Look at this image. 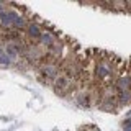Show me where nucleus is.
<instances>
[{
    "instance_id": "1",
    "label": "nucleus",
    "mask_w": 131,
    "mask_h": 131,
    "mask_svg": "<svg viewBox=\"0 0 131 131\" xmlns=\"http://www.w3.org/2000/svg\"><path fill=\"white\" fill-rule=\"evenodd\" d=\"M59 74H61V66H57L56 62H41L38 72H36V79L44 85H51Z\"/></svg>"
},
{
    "instance_id": "7",
    "label": "nucleus",
    "mask_w": 131,
    "mask_h": 131,
    "mask_svg": "<svg viewBox=\"0 0 131 131\" xmlns=\"http://www.w3.org/2000/svg\"><path fill=\"white\" fill-rule=\"evenodd\" d=\"M12 66V59L10 57H7L5 54L0 56V67H10Z\"/></svg>"
},
{
    "instance_id": "5",
    "label": "nucleus",
    "mask_w": 131,
    "mask_h": 131,
    "mask_svg": "<svg viewBox=\"0 0 131 131\" xmlns=\"http://www.w3.org/2000/svg\"><path fill=\"white\" fill-rule=\"evenodd\" d=\"M41 33H43V26H39L38 23H28L26 30H25V36L30 39L28 43H36L39 39Z\"/></svg>"
},
{
    "instance_id": "3",
    "label": "nucleus",
    "mask_w": 131,
    "mask_h": 131,
    "mask_svg": "<svg viewBox=\"0 0 131 131\" xmlns=\"http://www.w3.org/2000/svg\"><path fill=\"white\" fill-rule=\"evenodd\" d=\"M57 39H59V38H57L54 33H52L51 26H48V30H44L43 33H41V36H39V39H38V41H39V46H41V48L48 49V48H51Z\"/></svg>"
},
{
    "instance_id": "2",
    "label": "nucleus",
    "mask_w": 131,
    "mask_h": 131,
    "mask_svg": "<svg viewBox=\"0 0 131 131\" xmlns=\"http://www.w3.org/2000/svg\"><path fill=\"white\" fill-rule=\"evenodd\" d=\"M77 85H79V84H77L74 79H71L69 75H66V74L61 72L59 75L56 77V80L51 84V87H52V90H54L56 95L66 97V95H69L71 92H75Z\"/></svg>"
},
{
    "instance_id": "8",
    "label": "nucleus",
    "mask_w": 131,
    "mask_h": 131,
    "mask_svg": "<svg viewBox=\"0 0 131 131\" xmlns=\"http://www.w3.org/2000/svg\"><path fill=\"white\" fill-rule=\"evenodd\" d=\"M123 131H131V121L129 120H126L123 123Z\"/></svg>"
},
{
    "instance_id": "9",
    "label": "nucleus",
    "mask_w": 131,
    "mask_h": 131,
    "mask_svg": "<svg viewBox=\"0 0 131 131\" xmlns=\"http://www.w3.org/2000/svg\"><path fill=\"white\" fill-rule=\"evenodd\" d=\"M2 54H3V46L0 44V56H2Z\"/></svg>"
},
{
    "instance_id": "4",
    "label": "nucleus",
    "mask_w": 131,
    "mask_h": 131,
    "mask_svg": "<svg viewBox=\"0 0 131 131\" xmlns=\"http://www.w3.org/2000/svg\"><path fill=\"white\" fill-rule=\"evenodd\" d=\"M75 103L80 106V108H90L93 103V95L89 92V90H80V92H75Z\"/></svg>"
},
{
    "instance_id": "6",
    "label": "nucleus",
    "mask_w": 131,
    "mask_h": 131,
    "mask_svg": "<svg viewBox=\"0 0 131 131\" xmlns=\"http://www.w3.org/2000/svg\"><path fill=\"white\" fill-rule=\"evenodd\" d=\"M116 102L120 106L131 105V90H118L116 92Z\"/></svg>"
},
{
    "instance_id": "10",
    "label": "nucleus",
    "mask_w": 131,
    "mask_h": 131,
    "mask_svg": "<svg viewBox=\"0 0 131 131\" xmlns=\"http://www.w3.org/2000/svg\"><path fill=\"white\" fill-rule=\"evenodd\" d=\"M128 120H129V121H131V112H129V115H128Z\"/></svg>"
}]
</instances>
